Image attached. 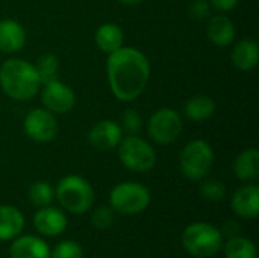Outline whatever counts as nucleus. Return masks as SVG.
Returning a JSON list of instances; mask_svg holds the SVG:
<instances>
[{
    "instance_id": "1",
    "label": "nucleus",
    "mask_w": 259,
    "mask_h": 258,
    "mask_svg": "<svg viewBox=\"0 0 259 258\" xmlns=\"http://www.w3.org/2000/svg\"><path fill=\"white\" fill-rule=\"evenodd\" d=\"M106 73L111 93L121 102L138 99L150 79V62L137 47L123 46L109 53Z\"/></svg>"
},
{
    "instance_id": "2",
    "label": "nucleus",
    "mask_w": 259,
    "mask_h": 258,
    "mask_svg": "<svg viewBox=\"0 0 259 258\" xmlns=\"http://www.w3.org/2000/svg\"><path fill=\"white\" fill-rule=\"evenodd\" d=\"M0 88L9 99L26 102L39 93L41 81L33 64L11 58L0 65Z\"/></svg>"
},
{
    "instance_id": "3",
    "label": "nucleus",
    "mask_w": 259,
    "mask_h": 258,
    "mask_svg": "<svg viewBox=\"0 0 259 258\" xmlns=\"http://www.w3.org/2000/svg\"><path fill=\"white\" fill-rule=\"evenodd\" d=\"M55 198L65 211L71 214H85L93 207L96 196L93 186L85 178L79 175H67L58 182Z\"/></svg>"
},
{
    "instance_id": "4",
    "label": "nucleus",
    "mask_w": 259,
    "mask_h": 258,
    "mask_svg": "<svg viewBox=\"0 0 259 258\" xmlns=\"http://www.w3.org/2000/svg\"><path fill=\"white\" fill-rule=\"evenodd\" d=\"M182 246L193 257H214L223 248V234L208 222H194L184 230Z\"/></svg>"
},
{
    "instance_id": "5",
    "label": "nucleus",
    "mask_w": 259,
    "mask_h": 258,
    "mask_svg": "<svg viewBox=\"0 0 259 258\" xmlns=\"http://www.w3.org/2000/svg\"><path fill=\"white\" fill-rule=\"evenodd\" d=\"M150 192L140 182H120L109 193V207L120 214L135 216L150 205Z\"/></svg>"
},
{
    "instance_id": "6",
    "label": "nucleus",
    "mask_w": 259,
    "mask_h": 258,
    "mask_svg": "<svg viewBox=\"0 0 259 258\" xmlns=\"http://www.w3.org/2000/svg\"><path fill=\"white\" fill-rule=\"evenodd\" d=\"M118 158L121 164L137 173L150 172L156 164V152L149 141L138 135H126L118 143Z\"/></svg>"
},
{
    "instance_id": "7",
    "label": "nucleus",
    "mask_w": 259,
    "mask_h": 258,
    "mask_svg": "<svg viewBox=\"0 0 259 258\" xmlns=\"http://www.w3.org/2000/svg\"><path fill=\"white\" fill-rule=\"evenodd\" d=\"M214 164V151L205 140L190 141L179 155V166L184 176L191 181L203 179Z\"/></svg>"
},
{
    "instance_id": "8",
    "label": "nucleus",
    "mask_w": 259,
    "mask_h": 258,
    "mask_svg": "<svg viewBox=\"0 0 259 258\" xmlns=\"http://www.w3.org/2000/svg\"><path fill=\"white\" fill-rule=\"evenodd\" d=\"M182 132V117L173 108L156 109L147 122V134L162 146L175 143Z\"/></svg>"
},
{
    "instance_id": "9",
    "label": "nucleus",
    "mask_w": 259,
    "mask_h": 258,
    "mask_svg": "<svg viewBox=\"0 0 259 258\" xmlns=\"http://www.w3.org/2000/svg\"><path fill=\"white\" fill-rule=\"evenodd\" d=\"M24 134L36 143H49L58 134V122L55 114L46 108L30 109L23 122Z\"/></svg>"
},
{
    "instance_id": "10",
    "label": "nucleus",
    "mask_w": 259,
    "mask_h": 258,
    "mask_svg": "<svg viewBox=\"0 0 259 258\" xmlns=\"http://www.w3.org/2000/svg\"><path fill=\"white\" fill-rule=\"evenodd\" d=\"M41 102L47 111L52 114H67L76 105L74 91L61 81H52L44 84L41 91Z\"/></svg>"
},
{
    "instance_id": "11",
    "label": "nucleus",
    "mask_w": 259,
    "mask_h": 258,
    "mask_svg": "<svg viewBox=\"0 0 259 258\" xmlns=\"http://www.w3.org/2000/svg\"><path fill=\"white\" fill-rule=\"evenodd\" d=\"M123 138V131L114 120H100L88 132V143L91 148L100 152L112 151Z\"/></svg>"
},
{
    "instance_id": "12",
    "label": "nucleus",
    "mask_w": 259,
    "mask_h": 258,
    "mask_svg": "<svg viewBox=\"0 0 259 258\" xmlns=\"http://www.w3.org/2000/svg\"><path fill=\"white\" fill-rule=\"evenodd\" d=\"M68 225V219L61 208L47 205L41 207L33 216V227L35 230L46 237H56L61 236Z\"/></svg>"
},
{
    "instance_id": "13",
    "label": "nucleus",
    "mask_w": 259,
    "mask_h": 258,
    "mask_svg": "<svg viewBox=\"0 0 259 258\" xmlns=\"http://www.w3.org/2000/svg\"><path fill=\"white\" fill-rule=\"evenodd\" d=\"M232 211L243 219H256L259 213V187L247 184L238 189L231 199Z\"/></svg>"
},
{
    "instance_id": "14",
    "label": "nucleus",
    "mask_w": 259,
    "mask_h": 258,
    "mask_svg": "<svg viewBox=\"0 0 259 258\" xmlns=\"http://www.w3.org/2000/svg\"><path fill=\"white\" fill-rule=\"evenodd\" d=\"M49 245L36 236H21L15 237L11 248V258H50Z\"/></svg>"
},
{
    "instance_id": "15",
    "label": "nucleus",
    "mask_w": 259,
    "mask_h": 258,
    "mask_svg": "<svg viewBox=\"0 0 259 258\" xmlns=\"http://www.w3.org/2000/svg\"><path fill=\"white\" fill-rule=\"evenodd\" d=\"M26 44L24 27L12 18L0 20V52L17 53Z\"/></svg>"
},
{
    "instance_id": "16",
    "label": "nucleus",
    "mask_w": 259,
    "mask_h": 258,
    "mask_svg": "<svg viewBox=\"0 0 259 258\" xmlns=\"http://www.w3.org/2000/svg\"><path fill=\"white\" fill-rule=\"evenodd\" d=\"M206 35L217 47H226L235 40V26L229 17L219 14L209 18L206 24Z\"/></svg>"
},
{
    "instance_id": "17",
    "label": "nucleus",
    "mask_w": 259,
    "mask_h": 258,
    "mask_svg": "<svg viewBox=\"0 0 259 258\" xmlns=\"http://www.w3.org/2000/svg\"><path fill=\"white\" fill-rule=\"evenodd\" d=\"M234 65L241 71H249L256 67L259 61V46L255 40L246 38L238 41L231 53Z\"/></svg>"
},
{
    "instance_id": "18",
    "label": "nucleus",
    "mask_w": 259,
    "mask_h": 258,
    "mask_svg": "<svg viewBox=\"0 0 259 258\" xmlns=\"http://www.w3.org/2000/svg\"><path fill=\"white\" fill-rule=\"evenodd\" d=\"M234 173L240 181L255 182L259 178V152L255 148L244 149L234 161Z\"/></svg>"
},
{
    "instance_id": "19",
    "label": "nucleus",
    "mask_w": 259,
    "mask_h": 258,
    "mask_svg": "<svg viewBox=\"0 0 259 258\" xmlns=\"http://www.w3.org/2000/svg\"><path fill=\"white\" fill-rule=\"evenodd\" d=\"M24 227L23 213L12 205H0V242L15 239Z\"/></svg>"
},
{
    "instance_id": "20",
    "label": "nucleus",
    "mask_w": 259,
    "mask_h": 258,
    "mask_svg": "<svg viewBox=\"0 0 259 258\" xmlns=\"http://www.w3.org/2000/svg\"><path fill=\"white\" fill-rule=\"evenodd\" d=\"M96 44L103 53H112L123 47L124 43V33L121 27L115 23H105L97 27L96 30Z\"/></svg>"
},
{
    "instance_id": "21",
    "label": "nucleus",
    "mask_w": 259,
    "mask_h": 258,
    "mask_svg": "<svg viewBox=\"0 0 259 258\" xmlns=\"http://www.w3.org/2000/svg\"><path fill=\"white\" fill-rule=\"evenodd\" d=\"M215 113V102L205 94L193 96L184 105V114L193 122H205L211 119Z\"/></svg>"
},
{
    "instance_id": "22",
    "label": "nucleus",
    "mask_w": 259,
    "mask_h": 258,
    "mask_svg": "<svg viewBox=\"0 0 259 258\" xmlns=\"http://www.w3.org/2000/svg\"><path fill=\"white\" fill-rule=\"evenodd\" d=\"M225 255L226 258H256V246L246 237L232 236L225 245Z\"/></svg>"
},
{
    "instance_id": "23",
    "label": "nucleus",
    "mask_w": 259,
    "mask_h": 258,
    "mask_svg": "<svg viewBox=\"0 0 259 258\" xmlns=\"http://www.w3.org/2000/svg\"><path fill=\"white\" fill-rule=\"evenodd\" d=\"M35 65V70L39 76V81L41 84H47V82H52V81H56L58 79V71H59V59L56 55L53 53H44L41 55L36 62L33 64Z\"/></svg>"
},
{
    "instance_id": "24",
    "label": "nucleus",
    "mask_w": 259,
    "mask_h": 258,
    "mask_svg": "<svg viewBox=\"0 0 259 258\" xmlns=\"http://www.w3.org/2000/svg\"><path fill=\"white\" fill-rule=\"evenodd\" d=\"M27 198L38 208L47 207L55 199V189L47 181H36L29 187Z\"/></svg>"
},
{
    "instance_id": "25",
    "label": "nucleus",
    "mask_w": 259,
    "mask_h": 258,
    "mask_svg": "<svg viewBox=\"0 0 259 258\" xmlns=\"http://www.w3.org/2000/svg\"><path fill=\"white\" fill-rule=\"evenodd\" d=\"M82 246L74 240H62L59 242L53 251H50V258H82Z\"/></svg>"
},
{
    "instance_id": "26",
    "label": "nucleus",
    "mask_w": 259,
    "mask_h": 258,
    "mask_svg": "<svg viewBox=\"0 0 259 258\" xmlns=\"http://www.w3.org/2000/svg\"><path fill=\"white\" fill-rule=\"evenodd\" d=\"M200 195L203 199L209 202H219L225 198L226 195V187L223 182L217 179H206L200 186Z\"/></svg>"
},
{
    "instance_id": "27",
    "label": "nucleus",
    "mask_w": 259,
    "mask_h": 258,
    "mask_svg": "<svg viewBox=\"0 0 259 258\" xmlns=\"http://www.w3.org/2000/svg\"><path fill=\"white\" fill-rule=\"evenodd\" d=\"M123 132H127V135H138V132L143 128V117L135 109H126L121 114V125Z\"/></svg>"
},
{
    "instance_id": "28",
    "label": "nucleus",
    "mask_w": 259,
    "mask_h": 258,
    "mask_svg": "<svg viewBox=\"0 0 259 258\" xmlns=\"http://www.w3.org/2000/svg\"><path fill=\"white\" fill-rule=\"evenodd\" d=\"M114 214L115 211L111 207L102 205L96 208L91 214V224L97 230H108L114 224Z\"/></svg>"
},
{
    "instance_id": "29",
    "label": "nucleus",
    "mask_w": 259,
    "mask_h": 258,
    "mask_svg": "<svg viewBox=\"0 0 259 258\" xmlns=\"http://www.w3.org/2000/svg\"><path fill=\"white\" fill-rule=\"evenodd\" d=\"M211 5L208 0H193L188 6V15L193 20H205L209 17Z\"/></svg>"
},
{
    "instance_id": "30",
    "label": "nucleus",
    "mask_w": 259,
    "mask_h": 258,
    "mask_svg": "<svg viewBox=\"0 0 259 258\" xmlns=\"http://www.w3.org/2000/svg\"><path fill=\"white\" fill-rule=\"evenodd\" d=\"M211 6H214L217 11L220 12H228V11H232L240 0H208Z\"/></svg>"
},
{
    "instance_id": "31",
    "label": "nucleus",
    "mask_w": 259,
    "mask_h": 258,
    "mask_svg": "<svg viewBox=\"0 0 259 258\" xmlns=\"http://www.w3.org/2000/svg\"><path fill=\"white\" fill-rule=\"evenodd\" d=\"M120 3H123V5H138V3H141L143 0H118Z\"/></svg>"
}]
</instances>
